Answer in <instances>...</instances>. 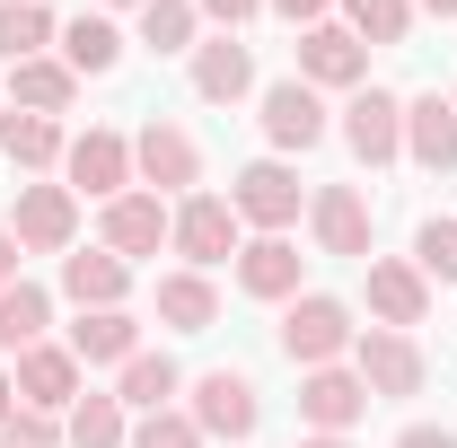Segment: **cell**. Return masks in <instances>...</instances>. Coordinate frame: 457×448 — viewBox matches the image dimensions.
Listing matches in <instances>:
<instances>
[{"label":"cell","instance_id":"1","mask_svg":"<svg viewBox=\"0 0 457 448\" xmlns=\"http://www.w3.org/2000/svg\"><path fill=\"white\" fill-rule=\"evenodd\" d=\"M352 343H361V326H352V308L335 290H299L282 308V361L290 369H335V361H352Z\"/></svg>","mask_w":457,"mask_h":448},{"label":"cell","instance_id":"2","mask_svg":"<svg viewBox=\"0 0 457 448\" xmlns=\"http://www.w3.org/2000/svg\"><path fill=\"white\" fill-rule=\"evenodd\" d=\"M228 212L255 228V237H290L299 212H308V185L290 159H246V168L228 176Z\"/></svg>","mask_w":457,"mask_h":448},{"label":"cell","instance_id":"3","mask_svg":"<svg viewBox=\"0 0 457 448\" xmlns=\"http://www.w3.org/2000/svg\"><path fill=\"white\" fill-rule=\"evenodd\" d=\"M255 123H264V141H273V159H308L335 123H326V97L290 71V79H273V88H255Z\"/></svg>","mask_w":457,"mask_h":448},{"label":"cell","instance_id":"4","mask_svg":"<svg viewBox=\"0 0 457 448\" xmlns=\"http://www.w3.org/2000/svg\"><path fill=\"white\" fill-rule=\"evenodd\" d=\"M352 369H361L370 404H404V395L431 387V361H422V343L396 335V326H370V335L352 343Z\"/></svg>","mask_w":457,"mask_h":448},{"label":"cell","instance_id":"5","mask_svg":"<svg viewBox=\"0 0 457 448\" xmlns=\"http://www.w3.org/2000/svg\"><path fill=\"white\" fill-rule=\"evenodd\" d=\"M168 246L194 264V273H212V264H237V246H246V220L228 212V194H185V203H176Z\"/></svg>","mask_w":457,"mask_h":448},{"label":"cell","instance_id":"6","mask_svg":"<svg viewBox=\"0 0 457 448\" xmlns=\"http://www.w3.org/2000/svg\"><path fill=\"white\" fill-rule=\"evenodd\" d=\"M132 185H150L159 203L168 194H203V150L185 123H141L132 132Z\"/></svg>","mask_w":457,"mask_h":448},{"label":"cell","instance_id":"7","mask_svg":"<svg viewBox=\"0 0 457 448\" xmlns=\"http://www.w3.org/2000/svg\"><path fill=\"white\" fill-rule=\"evenodd\" d=\"M185 413H194L203 440H237V448H246V440H255V422H264V395H255L246 369H203Z\"/></svg>","mask_w":457,"mask_h":448},{"label":"cell","instance_id":"8","mask_svg":"<svg viewBox=\"0 0 457 448\" xmlns=\"http://www.w3.org/2000/svg\"><path fill=\"white\" fill-rule=\"evenodd\" d=\"M176 228V203H159L150 185H132V194H114V203H97V246L106 255H123V264H141V255H159Z\"/></svg>","mask_w":457,"mask_h":448},{"label":"cell","instance_id":"9","mask_svg":"<svg viewBox=\"0 0 457 448\" xmlns=\"http://www.w3.org/2000/svg\"><path fill=\"white\" fill-rule=\"evenodd\" d=\"M343 150L361 168H396L404 159V97L396 88H352L343 97Z\"/></svg>","mask_w":457,"mask_h":448},{"label":"cell","instance_id":"10","mask_svg":"<svg viewBox=\"0 0 457 448\" xmlns=\"http://www.w3.org/2000/svg\"><path fill=\"white\" fill-rule=\"evenodd\" d=\"M299 79L326 97V88H370V45L343 27V18H326V27H299Z\"/></svg>","mask_w":457,"mask_h":448},{"label":"cell","instance_id":"11","mask_svg":"<svg viewBox=\"0 0 457 448\" xmlns=\"http://www.w3.org/2000/svg\"><path fill=\"white\" fill-rule=\"evenodd\" d=\"M62 176H71V194L114 203V194H132V141H123V132H106V123H88V132H71Z\"/></svg>","mask_w":457,"mask_h":448},{"label":"cell","instance_id":"12","mask_svg":"<svg viewBox=\"0 0 457 448\" xmlns=\"http://www.w3.org/2000/svg\"><path fill=\"white\" fill-rule=\"evenodd\" d=\"M9 237H18L27 255H71V246H79V194H71V185H18Z\"/></svg>","mask_w":457,"mask_h":448},{"label":"cell","instance_id":"13","mask_svg":"<svg viewBox=\"0 0 457 448\" xmlns=\"http://www.w3.org/2000/svg\"><path fill=\"white\" fill-rule=\"evenodd\" d=\"M228 273H237V290H246V299H264V308H290V299L308 290V255H299L290 237H246Z\"/></svg>","mask_w":457,"mask_h":448},{"label":"cell","instance_id":"14","mask_svg":"<svg viewBox=\"0 0 457 448\" xmlns=\"http://www.w3.org/2000/svg\"><path fill=\"white\" fill-rule=\"evenodd\" d=\"M308 237H317V255L370 264V203H361V185H317L308 194Z\"/></svg>","mask_w":457,"mask_h":448},{"label":"cell","instance_id":"15","mask_svg":"<svg viewBox=\"0 0 457 448\" xmlns=\"http://www.w3.org/2000/svg\"><path fill=\"white\" fill-rule=\"evenodd\" d=\"M18 404H36V413H71L79 395H88V369L71 361V343H36V352H18Z\"/></svg>","mask_w":457,"mask_h":448},{"label":"cell","instance_id":"16","mask_svg":"<svg viewBox=\"0 0 457 448\" xmlns=\"http://www.w3.org/2000/svg\"><path fill=\"white\" fill-rule=\"evenodd\" d=\"M404 159L422 176H457V106H449V88L404 97Z\"/></svg>","mask_w":457,"mask_h":448},{"label":"cell","instance_id":"17","mask_svg":"<svg viewBox=\"0 0 457 448\" xmlns=\"http://www.w3.org/2000/svg\"><path fill=\"white\" fill-rule=\"evenodd\" d=\"M370 413V387H361V369L335 361V369H299V422L308 431H352Z\"/></svg>","mask_w":457,"mask_h":448},{"label":"cell","instance_id":"18","mask_svg":"<svg viewBox=\"0 0 457 448\" xmlns=\"http://www.w3.org/2000/svg\"><path fill=\"white\" fill-rule=\"evenodd\" d=\"M370 317L396 335H413L431 317V281L413 273V255H370Z\"/></svg>","mask_w":457,"mask_h":448},{"label":"cell","instance_id":"19","mask_svg":"<svg viewBox=\"0 0 457 448\" xmlns=\"http://www.w3.org/2000/svg\"><path fill=\"white\" fill-rule=\"evenodd\" d=\"M185 62H194V97H203V106H237V97H255V45H237V36H203Z\"/></svg>","mask_w":457,"mask_h":448},{"label":"cell","instance_id":"20","mask_svg":"<svg viewBox=\"0 0 457 448\" xmlns=\"http://www.w3.org/2000/svg\"><path fill=\"white\" fill-rule=\"evenodd\" d=\"M62 343H71L79 369H123V361L141 352V317H132V308H79V326Z\"/></svg>","mask_w":457,"mask_h":448},{"label":"cell","instance_id":"21","mask_svg":"<svg viewBox=\"0 0 457 448\" xmlns=\"http://www.w3.org/2000/svg\"><path fill=\"white\" fill-rule=\"evenodd\" d=\"M150 308H159V326H168V335H212V326H220V290H212V273H194V264L159 273Z\"/></svg>","mask_w":457,"mask_h":448},{"label":"cell","instance_id":"22","mask_svg":"<svg viewBox=\"0 0 457 448\" xmlns=\"http://www.w3.org/2000/svg\"><path fill=\"white\" fill-rule=\"evenodd\" d=\"M62 299L71 308H123L132 299V264L106 255V246H71L62 255Z\"/></svg>","mask_w":457,"mask_h":448},{"label":"cell","instance_id":"23","mask_svg":"<svg viewBox=\"0 0 457 448\" xmlns=\"http://www.w3.org/2000/svg\"><path fill=\"white\" fill-rule=\"evenodd\" d=\"M71 97H79V71L62 54H36V62H9V106L18 114H71Z\"/></svg>","mask_w":457,"mask_h":448},{"label":"cell","instance_id":"24","mask_svg":"<svg viewBox=\"0 0 457 448\" xmlns=\"http://www.w3.org/2000/svg\"><path fill=\"white\" fill-rule=\"evenodd\" d=\"M62 150H71V132H62L54 114H0V159L9 168H27V176H45V168H62Z\"/></svg>","mask_w":457,"mask_h":448},{"label":"cell","instance_id":"25","mask_svg":"<svg viewBox=\"0 0 457 448\" xmlns=\"http://www.w3.org/2000/svg\"><path fill=\"white\" fill-rule=\"evenodd\" d=\"M54 45H62V62H71V71H79V79H106L114 62H123V27H114L106 9H79V18H71V27H62Z\"/></svg>","mask_w":457,"mask_h":448},{"label":"cell","instance_id":"26","mask_svg":"<svg viewBox=\"0 0 457 448\" xmlns=\"http://www.w3.org/2000/svg\"><path fill=\"white\" fill-rule=\"evenodd\" d=\"M45 326H54V290L18 273L9 290H0V352H9V361H18V352H36V343H45Z\"/></svg>","mask_w":457,"mask_h":448},{"label":"cell","instance_id":"27","mask_svg":"<svg viewBox=\"0 0 457 448\" xmlns=\"http://www.w3.org/2000/svg\"><path fill=\"white\" fill-rule=\"evenodd\" d=\"M114 395H123V413H159L185 395V369H176L168 352H132L123 369H114Z\"/></svg>","mask_w":457,"mask_h":448},{"label":"cell","instance_id":"28","mask_svg":"<svg viewBox=\"0 0 457 448\" xmlns=\"http://www.w3.org/2000/svg\"><path fill=\"white\" fill-rule=\"evenodd\" d=\"M62 440L71 448H132V413H123V395H79L71 413H62Z\"/></svg>","mask_w":457,"mask_h":448},{"label":"cell","instance_id":"29","mask_svg":"<svg viewBox=\"0 0 457 448\" xmlns=\"http://www.w3.org/2000/svg\"><path fill=\"white\" fill-rule=\"evenodd\" d=\"M54 36H62V27H54L45 0H0V62H36Z\"/></svg>","mask_w":457,"mask_h":448},{"label":"cell","instance_id":"30","mask_svg":"<svg viewBox=\"0 0 457 448\" xmlns=\"http://www.w3.org/2000/svg\"><path fill=\"white\" fill-rule=\"evenodd\" d=\"M141 45L150 54H194L203 45V9L194 0H141Z\"/></svg>","mask_w":457,"mask_h":448},{"label":"cell","instance_id":"31","mask_svg":"<svg viewBox=\"0 0 457 448\" xmlns=\"http://www.w3.org/2000/svg\"><path fill=\"white\" fill-rule=\"evenodd\" d=\"M343 27L361 45H404L413 36V0H343Z\"/></svg>","mask_w":457,"mask_h":448},{"label":"cell","instance_id":"32","mask_svg":"<svg viewBox=\"0 0 457 448\" xmlns=\"http://www.w3.org/2000/svg\"><path fill=\"white\" fill-rule=\"evenodd\" d=\"M413 273L422 281H457V220L449 212H431V220L413 228Z\"/></svg>","mask_w":457,"mask_h":448},{"label":"cell","instance_id":"33","mask_svg":"<svg viewBox=\"0 0 457 448\" xmlns=\"http://www.w3.org/2000/svg\"><path fill=\"white\" fill-rule=\"evenodd\" d=\"M132 448H203V431H194V413H185V404H159V413H141V422H132Z\"/></svg>","mask_w":457,"mask_h":448},{"label":"cell","instance_id":"34","mask_svg":"<svg viewBox=\"0 0 457 448\" xmlns=\"http://www.w3.org/2000/svg\"><path fill=\"white\" fill-rule=\"evenodd\" d=\"M194 9H203L220 36H237V27H255V18H264V0H194Z\"/></svg>","mask_w":457,"mask_h":448},{"label":"cell","instance_id":"35","mask_svg":"<svg viewBox=\"0 0 457 448\" xmlns=\"http://www.w3.org/2000/svg\"><path fill=\"white\" fill-rule=\"evenodd\" d=\"M264 9H273V18H290V27H326L343 0H264Z\"/></svg>","mask_w":457,"mask_h":448},{"label":"cell","instance_id":"36","mask_svg":"<svg viewBox=\"0 0 457 448\" xmlns=\"http://www.w3.org/2000/svg\"><path fill=\"white\" fill-rule=\"evenodd\" d=\"M396 448H457V431H449V422H404Z\"/></svg>","mask_w":457,"mask_h":448},{"label":"cell","instance_id":"37","mask_svg":"<svg viewBox=\"0 0 457 448\" xmlns=\"http://www.w3.org/2000/svg\"><path fill=\"white\" fill-rule=\"evenodd\" d=\"M18 264H27V246H18V237H9V220H0V290H9V281H18Z\"/></svg>","mask_w":457,"mask_h":448},{"label":"cell","instance_id":"38","mask_svg":"<svg viewBox=\"0 0 457 448\" xmlns=\"http://www.w3.org/2000/svg\"><path fill=\"white\" fill-rule=\"evenodd\" d=\"M299 448H352V431H308Z\"/></svg>","mask_w":457,"mask_h":448},{"label":"cell","instance_id":"39","mask_svg":"<svg viewBox=\"0 0 457 448\" xmlns=\"http://www.w3.org/2000/svg\"><path fill=\"white\" fill-rule=\"evenodd\" d=\"M9 413H18V378L0 369V422H9Z\"/></svg>","mask_w":457,"mask_h":448},{"label":"cell","instance_id":"40","mask_svg":"<svg viewBox=\"0 0 457 448\" xmlns=\"http://www.w3.org/2000/svg\"><path fill=\"white\" fill-rule=\"evenodd\" d=\"M413 18H457V0H413Z\"/></svg>","mask_w":457,"mask_h":448},{"label":"cell","instance_id":"41","mask_svg":"<svg viewBox=\"0 0 457 448\" xmlns=\"http://www.w3.org/2000/svg\"><path fill=\"white\" fill-rule=\"evenodd\" d=\"M97 9H141V0H97Z\"/></svg>","mask_w":457,"mask_h":448},{"label":"cell","instance_id":"42","mask_svg":"<svg viewBox=\"0 0 457 448\" xmlns=\"http://www.w3.org/2000/svg\"><path fill=\"white\" fill-rule=\"evenodd\" d=\"M449 106H457V88H449Z\"/></svg>","mask_w":457,"mask_h":448}]
</instances>
